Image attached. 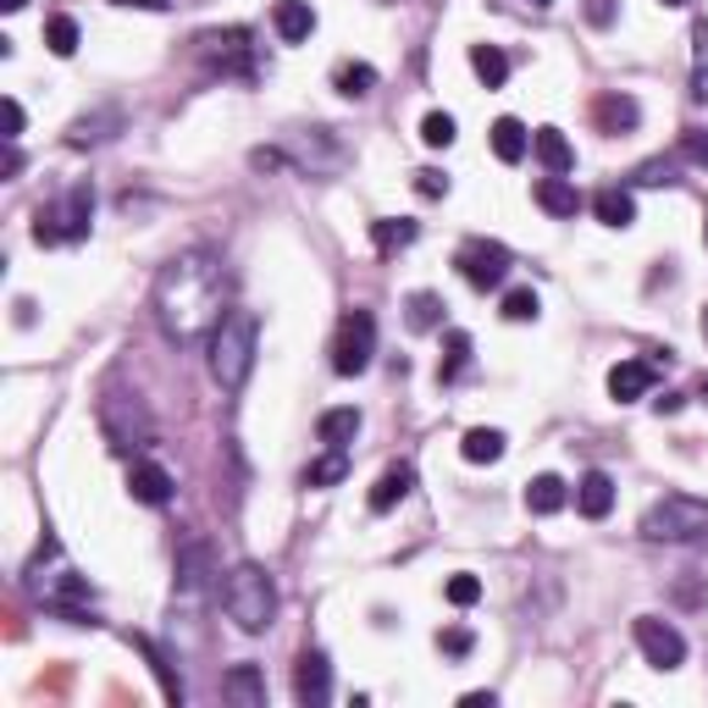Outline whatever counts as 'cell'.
Returning a JSON list of instances; mask_svg holds the SVG:
<instances>
[{"label":"cell","mask_w":708,"mask_h":708,"mask_svg":"<svg viewBox=\"0 0 708 708\" xmlns=\"http://www.w3.org/2000/svg\"><path fill=\"white\" fill-rule=\"evenodd\" d=\"M680 150H686V161H697V167H708V128H686V139H680Z\"/></svg>","instance_id":"f6af8a7d"},{"label":"cell","mask_w":708,"mask_h":708,"mask_svg":"<svg viewBox=\"0 0 708 708\" xmlns=\"http://www.w3.org/2000/svg\"><path fill=\"white\" fill-rule=\"evenodd\" d=\"M128 493H133L139 504L161 509V504H172L178 482H172V471H167V465H155V460H133V471H128Z\"/></svg>","instance_id":"4fadbf2b"},{"label":"cell","mask_w":708,"mask_h":708,"mask_svg":"<svg viewBox=\"0 0 708 708\" xmlns=\"http://www.w3.org/2000/svg\"><path fill=\"white\" fill-rule=\"evenodd\" d=\"M18 326H34V299H18Z\"/></svg>","instance_id":"f907efd6"},{"label":"cell","mask_w":708,"mask_h":708,"mask_svg":"<svg viewBox=\"0 0 708 708\" xmlns=\"http://www.w3.org/2000/svg\"><path fill=\"white\" fill-rule=\"evenodd\" d=\"M332 89H337L343 100H366V95L377 89V67H366V62H343V67L332 73Z\"/></svg>","instance_id":"f1b7e54d"},{"label":"cell","mask_w":708,"mask_h":708,"mask_svg":"<svg viewBox=\"0 0 708 708\" xmlns=\"http://www.w3.org/2000/svg\"><path fill=\"white\" fill-rule=\"evenodd\" d=\"M117 7H139V12H167L172 0H117Z\"/></svg>","instance_id":"c3c4849f"},{"label":"cell","mask_w":708,"mask_h":708,"mask_svg":"<svg viewBox=\"0 0 708 708\" xmlns=\"http://www.w3.org/2000/svg\"><path fill=\"white\" fill-rule=\"evenodd\" d=\"M222 691H227V702H238V708H266V680H260L255 664H233L227 680H222Z\"/></svg>","instance_id":"7402d4cb"},{"label":"cell","mask_w":708,"mask_h":708,"mask_svg":"<svg viewBox=\"0 0 708 708\" xmlns=\"http://www.w3.org/2000/svg\"><path fill=\"white\" fill-rule=\"evenodd\" d=\"M581 12H587V23H592V29H614L620 0H581Z\"/></svg>","instance_id":"b9f144b4"},{"label":"cell","mask_w":708,"mask_h":708,"mask_svg":"<svg viewBox=\"0 0 708 708\" xmlns=\"http://www.w3.org/2000/svg\"><path fill=\"white\" fill-rule=\"evenodd\" d=\"M565 498H570V487H565L554 471L532 476V487H526V509H532V515H559V509H565Z\"/></svg>","instance_id":"484cf974"},{"label":"cell","mask_w":708,"mask_h":708,"mask_svg":"<svg viewBox=\"0 0 708 708\" xmlns=\"http://www.w3.org/2000/svg\"><path fill=\"white\" fill-rule=\"evenodd\" d=\"M117 128H122V111H95V117H78V122L67 128V144H73V150H89V144H106Z\"/></svg>","instance_id":"d4e9b609"},{"label":"cell","mask_w":708,"mask_h":708,"mask_svg":"<svg viewBox=\"0 0 708 708\" xmlns=\"http://www.w3.org/2000/svg\"><path fill=\"white\" fill-rule=\"evenodd\" d=\"M702 399H708V383H702Z\"/></svg>","instance_id":"6f0895ef"},{"label":"cell","mask_w":708,"mask_h":708,"mask_svg":"<svg viewBox=\"0 0 708 708\" xmlns=\"http://www.w3.org/2000/svg\"><path fill=\"white\" fill-rule=\"evenodd\" d=\"M0 117H7V144H18L23 139V106L7 95V100H0Z\"/></svg>","instance_id":"bcb514c9"},{"label":"cell","mask_w":708,"mask_h":708,"mask_svg":"<svg viewBox=\"0 0 708 708\" xmlns=\"http://www.w3.org/2000/svg\"><path fill=\"white\" fill-rule=\"evenodd\" d=\"M702 244H708V222H702Z\"/></svg>","instance_id":"9f6ffc18"},{"label":"cell","mask_w":708,"mask_h":708,"mask_svg":"<svg viewBox=\"0 0 708 708\" xmlns=\"http://www.w3.org/2000/svg\"><path fill=\"white\" fill-rule=\"evenodd\" d=\"M454 266H460V277L471 282V288H504V277H509V249L498 244V238H465L460 244V255H454Z\"/></svg>","instance_id":"30bf717a"},{"label":"cell","mask_w":708,"mask_h":708,"mask_svg":"<svg viewBox=\"0 0 708 708\" xmlns=\"http://www.w3.org/2000/svg\"><path fill=\"white\" fill-rule=\"evenodd\" d=\"M416 194H421V200H443V194H449V178H443L438 167H421V172H416Z\"/></svg>","instance_id":"7bdbcfd3"},{"label":"cell","mask_w":708,"mask_h":708,"mask_svg":"<svg viewBox=\"0 0 708 708\" xmlns=\"http://www.w3.org/2000/svg\"><path fill=\"white\" fill-rule=\"evenodd\" d=\"M576 509H581L587 521H603V515L614 509V476H609V471H587V476L576 482Z\"/></svg>","instance_id":"ac0fdd59"},{"label":"cell","mask_w":708,"mask_h":708,"mask_svg":"<svg viewBox=\"0 0 708 708\" xmlns=\"http://www.w3.org/2000/svg\"><path fill=\"white\" fill-rule=\"evenodd\" d=\"M460 702H465V708H493V691H465Z\"/></svg>","instance_id":"681fc988"},{"label":"cell","mask_w":708,"mask_h":708,"mask_svg":"<svg viewBox=\"0 0 708 708\" xmlns=\"http://www.w3.org/2000/svg\"><path fill=\"white\" fill-rule=\"evenodd\" d=\"M653 383H658V366H647V361H620V366L609 372V399H614V405L647 399Z\"/></svg>","instance_id":"5bb4252c"},{"label":"cell","mask_w":708,"mask_h":708,"mask_svg":"<svg viewBox=\"0 0 708 708\" xmlns=\"http://www.w3.org/2000/svg\"><path fill=\"white\" fill-rule=\"evenodd\" d=\"M460 454H465L471 465H493V460H504V432H498V427H471L465 443H460Z\"/></svg>","instance_id":"4dcf8cb0"},{"label":"cell","mask_w":708,"mask_h":708,"mask_svg":"<svg viewBox=\"0 0 708 708\" xmlns=\"http://www.w3.org/2000/svg\"><path fill=\"white\" fill-rule=\"evenodd\" d=\"M410 487H416V465H388L377 476V487H372V515H388L394 504H405Z\"/></svg>","instance_id":"d6986e66"},{"label":"cell","mask_w":708,"mask_h":708,"mask_svg":"<svg viewBox=\"0 0 708 708\" xmlns=\"http://www.w3.org/2000/svg\"><path fill=\"white\" fill-rule=\"evenodd\" d=\"M133 642H139V653L150 658V669H155V680H161V697H167V702H183V697H189V686H183V675L172 669V658H167L150 636H133Z\"/></svg>","instance_id":"4316f807"},{"label":"cell","mask_w":708,"mask_h":708,"mask_svg":"<svg viewBox=\"0 0 708 708\" xmlns=\"http://www.w3.org/2000/svg\"><path fill=\"white\" fill-rule=\"evenodd\" d=\"M29 592H34L51 614H62L67 625H100V614L89 609V576H78V570L67 565V554H62L56 537H45V548L34 554V565H29Z\"/></svg>","instance_id":"7a4b0ae2"},{"label":"cell","mask_w":708,"mask_h":708,"mask_svg":"<svg viewBox=\"0 0 708 708\" xmlns=\"http://www.w3.org/2000/svg\"><path fill=\"white\" fill-rule=\"evenodd\" d=\"M100 432L111 438V449L117 454H133V449H150V438H155V421H150V410L139 405V394H106L100 399Z\"/></svg>","instance_id":"52a82bcc"},{"label":"cell","mask_w":708,"mask_h":708,"mask_svg":"<svg viewBox=\"0 0 708 708\" xmlns=\"http://www.w3.org/2000/svg\"><path fill=\"white\" fill-rule=\"evenodd\" d=\"M255 343H260V321L255 310H227L211 332V377L222 383V394H238L255 372Z\"/></svg>","instance_id":"3957f363"},{"label":"cell","mask_w":708,"mask_h":708,"mask_svg":"<svg viewBox=\"0 0 708 708\" xmlns=\"http://www.w3.org/2000/svg\"><path fill=\"white\" fill-rule=\"evenodd\" d=\"M421 238V227L410 222V216H383V222H372V244L383 249V255H394V249H410Z\"/></svg>","instance_id":"83f0119b"},{"label":"cell","mask_w":708,"mask_h":708,"mask_svg":"<svg viewBox=\"0 0 708 708\" xmlns=\"http://www.w3.org/2000/svg\"><path fill=\"white\" fill-rule=\"evenodd\" d=\"M421 144L449 150V144H454V117H449V111H427V117H421Z\"/></svg>","instance_id":"74e56055"},{"label":"cell","mask_w":708,"mask_h":708,"mask_svg":"<svg viewBox=\"0 0 708 708\" xmlns=\"http://www.w3.org/2000/svg\"><path fill=\"white\" fill-rule=\"evenodd\" d=\"M293 697H299L304 708H321V702L332 697V664H326L321 647H304V653H299V664H293Z\"/></svg>","instance_id":"7c38bea8"},{"label":"cell","mask_w":708,"mask_h":708,"mask_svg":"<svg viewBox=\"0 0 708 708\" xmlns=\"http://www.w3.org/2000/svg\"><path fill=\"white\" fill-rule=\"evenodd\" d=\"M377 354V315L372 310H348L332 332V372L337 377H361Z\"/></svg>","instance_id":"ba28073f"},{"label":"cell","mask_w":708,"mask_h":708,"mask_svg":"<svg viewBox=\"0 0 708 708\" xmlns=\"http://www.w3.org/2000/svg\"><path fill=\"white\" fill-rule=\"evenodd\" d=\"M205 581H211V548H205L200 537H189V543L178 548V592H183V598H200Z\"/></svg>","instance_id":"2e32d148"},{"label":"cell","mask_w":708,"mask_h":708,"mask_svg":"<svg viewBox=\"0 0 708 708\" xmlns=\"http://www.w3.org/2000/svg\"><path fill=\"white\" fill-rule=\"evenodd\" d=\"M664 7H686V0H664Z\"/></svg>","instance_id":"11a10c76"},{"label":"cell","mask_w":708,"mask_h":708,"mask_svg":"<svg viewBox=\"0 0 708 708\" xmlns=\"http://www.w3.org/2000/svg\"><path fill=\"white\" fill-rule=\"evenodd\" d=\"M642 537H647V543H680V548H697V543H708V504L691 498V493H664V498L647 504Z\"/></svg>","instance_id":"5b68a950"},{"label":"cell","mask_w":708,"mask_h":708,"mask_svg":"<svg viewBox=\"0 0 708 708\" xmlns=\"http://www.w3.org/2000/svg\"><path fill=\"white\" fill-rule=\"evenodd\" d=\"M405 321H410V332H432V326H443V299H438L432 288H416V293L405 299Z\"/></svg>","instance_id":"f546056e"},{"label":"cell","mask_w":708,"mask_h":708,"mask_svg":"<svg viewBox=\"0 0 708 708\" xmlns=\"http://www.w3.org/2000/svg\"><path fill=\"white\" fill-rule=\"evenodd\" d=\"M592 117H598V128H603V133H631V128L642 122V106H636L631 95L609 89V95H598V100H592Z\"/></svg>","instance_id":"e0dca14e"},{"label":"cell","mask_w":708,"mask_h":708,"mask_svg":"<svg viewBox=\"0 0 708 708\" xmlns=\"http://www.w3.org/2000/svg\"><path fill=\"white\" fill-rule=\"evenodd\" d=\"M537 205L548 211V216H559V222H570L576 211H581V194H576V183L570 178H537Z\"/></svg>","instance_id":"44dd1931"},{"label":"cell","mask_w":708,"mask_h":708,"mask_svg":"<svg viewBox=\"0 0 708 708\" xmlns=\"http://www.w3.org/2000/svg\"><path fill=\"white\" fill-rule=\"evenodd\" d=\"M702 337H708V310H702Z\"/></svg>","instance_id":"db71d44e"},{"label":"cell","mask_w":708,"mask_h":708,"mask_svg":"<svg viewBox=\"0 0 708 708\" xmlns=\"http://www.w3.org/2000/svg\"><path fill=\"white\" fill-rule=\"evenodd\" d=\"M592 216L603 222V227H631L636 222V200H631V189H598L592 194Z\"/></svg>","instance_id":"cb8c5ba5"},{"label":"cell","mask_w":708,"mask_h":708,"mask_svg":"<svg viewBox=\"0 0 708 708\" xmlns=\"http://www.w3.org/2000/svg\"><path fill=\"white\" fill-rule=\"evenodd\" d=\"M443 598H449L454 609H471V603L482 598V581H476L471 570H460V576H449V587H443Z\"/></svg>","instance_id":"ab89813d"},{"label":"cell","mask_w":708,"mask_h":708,"mask_svg":"<svg viewBox=\"0 0 708 708\" xmlns=\"http://www.w3.org/2000/svg\"><path fill=\"white\" fill-rule=\"evenodd\" d=\"M691 95L708 100V23L691 29Z\"/></svg>","instance_id":"8d00e7d4"},{"label":"cell","mask_w":708,"mask_h":708,"mask_svg":"<svg viewBox=\"0 0 708 708\" xmlns=\"http://www.w3.org/2000/svg\"><path fill=\"white\" fill-rule=\"evenodd\" d=\"M271 29H277L282 45H304L315 34V7H310V0H277V7H271Z\"/></svg>","instance_id":"9a60e30c"},{"label":"cell","mask_w":708,"mask_h":708,"mask_svg":"<svg viewBox=\"0 0 708 708\" xmlns=\"http://www.w3.org/2000/svg\"><path fill=\"white\" fill-rule=\"evenodd\" d=\"M526 150H532L526 122H521V117H498V122H493V155H498L504 167H515V161H526Z\"/></svg>","instance_id":"603a6c76"},{"label":"cell","mask_w":708,"mask_h":708,"mask_svg":"<svg viewBox=\"0 0 708 708\" xmlns=\"http://www.w3.org/2000/svg\"><path fill=\"white\" fill-rule=\"evenodd\" d=\"M537 310H543V299L532 288H509L504 293V321H537Z\"/></svg>","instance_id":"f35d334b"},{"label":"cell","mask_w":708,"mask_h":708,"mask_svg":"<svg viewBox=\"0 0 708 708\" xmlns=\"http://www.w3.org/2000/svg\"><path fill=\"white\" fill-rule=\"evenodd\" d=\"M532 150H537L543 172H554V178H565V172L576 167V150H570V139H565L559 128H537V133H532Z\"/></svg>","instance_id":"ffe728a7"},{"label":"cell","mask_w":708,"mask_h":708,"mask_svg":"<svg viewBox=\"0 0 708 708\" xmlns=\"http://www.w3.org/2000/svg\"><path fill=\"white\" fill-rule=\"evenodd\" d=\"M194 56L222 73V78H255V45H249V29H216V34H200L194 40Z\"/></svg>","instance_id":"9c48e42d"},{"label":"cell","mask_w":708,"mask_h":708,"mask_svg":"<svg viewBox=\"0 0 708 708\" xmlns=\"http://www.w3.org/2000/svg\"><path fill=\"white\" fill-rule=\"evenodd\" d=\"M95 227V189L89 183H73L56 205H40L34 211V244L51 249V244H84Z\"/></svg>","instance_id":"8992f818"},{"label":"cell","mask_w":708,"mask_h":708,"mask_svg":"<svg viewBox=\"0 0 708 708\" xmlns=\"http://www.w3.org/2000/svg\"><path fill=\"white\" fill-rule=\"evenodd\" d=\"M315 432H321L326 449H348L354 432H361V410H326V416L315 421Z\"/></svg>","instance_id":"1f68e13d"},{"label":"cell","mask_w":708,"mask_h":708,"mask_svg":"<svg viewBox=\"0 0 708 708\" xmlns=\"http://www.w3.org/2000/svg\"><path fill=\"white\" fill-rule=\"evenodd\" d=\"M343 476H348V454H343V449H326V454L304 471L310 487H332V482H343Z\"/></svg>","instance_id":"d590c367"},{"label":"cell","mask_w":708,"mask_h":708,"mask_svg":"<svg viewBox=\"0 0 708 708\" xmlns=\"http://www.w3.org/2000/svg\"><path fill=\"white\" fill-rule=\"evenodd\" d=\"M465 366H471V332H449V343H443V366H438V383H454V377H465Z\"/></svg>","instance_id":"836d02e7"},{"label":"cell","mask_w":708,"mask_h":708,"mask_svg":"<svg viewBox=\"0 0 708 708\" xmlns=\"http://www.w3.org/2000/svg\"><path fill=\"white\" fill-rule=\"evenodd\" d=\"M636 183H642V189H664V183H675V161H642V167H636Z\"/></svg>","instance_id":"60d3db41"},{"label":"cell","mask_w":708,"mask_h":708,"mask_svg":"<svg viewBox=\"0 0 708 708\" xmlns=\"http://www.w3.org/2000/svg\"><path fill=\"white\" fill-rule=\"evenodd\" d=\"M471 67L487 89H504V78H509V56L498 45H471Z\"/></svg>","instance_id":"d6a6232c"},{"label":"cell","mask_w":708,"mask_h":708,"mask_svg":"<svg viewBox=\"0 0 708 708\" xmlns=\"http://www.w3.org/2000/svg\"><path fill=\"white\" fill-rule=\"evenodd\" d=\"M29 7V0H0V12H23Z\"/></svg>","instance_id":"816d5d0a"},{"label":"cell","mask_w":708,"mask_h":708,"mask_svg":"<svg viewBox=\"0 0 708 708\" xmlns=\"http://www.w3.org/2000/svg\"><path fill=\"white\" fill-rule=\"evenodd\" d=\"M636 647H642V658L653 664V669H680L686 664V636L669 625V620H658V614H636Z\"/></svg>","instance_id":"8fae6325"},{"label":"cell","mask_w":708,"mask_h":708,"mask_svg":"<svg viewBox=\"0 0 708 708\" xmlns=\"http://www.w3.org/2000/svg\"><path fill=\"white\" fill-rule=\"evenodd\" d=\"M222 609L227 620L244 631V636H260L271 620H277V581L260 570V565H233L227 581H222Z\"/></svg>","instance_id":"277c9868"},{"label":"cell","mask_w":708,"mask_h":708,"mask_svg":"<svg viewBox=\"0 0 708 708\" xmlns=\"http://www.w3.org/2000/svg\"><path fill=\"white\" fill-rule=\"evenodd\" d=\"M532 7H537V12H548V7H554V0H532Z\"/></svg>","instance_id":"f5cc1de1"},{"label":"cell","mask_w":708,"mask_h":708,"mask_svg":"<svg viewBox=\"0 0 708 708\" xmlns=\"http://www.w3.org/2000/svg\"><path fill=\"white\" fill-rule=\"evenodd\" d=\"M45 45H51V56H62V62H67V56H78V45H84L78 18H67V12H62V18H51V23H45Z\"/></svg>","instance_id":"e575fe53"},{"label":"cell","mask_w":708,"mask_h":708,"mask_svg":"<svg viewBox=\"0 0 708 708\" xmlns=\"http://www.w3.org/2000/svg\"><path fill=\"white\" fill-rule=\"evenodd\" d=\"M438 647H443V653H454V658H465V653L476 647V636H471L465 625H449V631L438 636Z\"/></svg>","instance_id":"ee69618b"},{"label":"cell","mask_w":708,"mask_h":708,"mask_svg":"<svg viewBox=\"0 0 708 708\" xmlns=\"http://www.w3.org/2000/svg\"><path fill=\"white\" fill-rule=\"evenodd\" d=\"M680 405H686V399H680V394H664V399H653V410H658V416H675V410H680Z\"/></svg>","instance_id":"7dc6e473"},{"label":"cell","mask_w":708,"mask_h":708,"mask_svg":"<svg viewBox=\"0 0 708 708\" xmlns=\"http://www.w3.org/2000/svg\"><path fill=\"white\" fill-rule=\"evenodd\" d=\"M222 315H227V271L211 249H183L155 271V321L172 343L216 332Z\"/></svg>","instance_id":"6da1fadb"}]
</instances>
